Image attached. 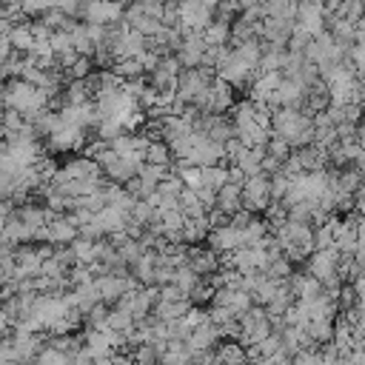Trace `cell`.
Here are the masks:
<instances>
[{
    "label": "cell",
    "instance_id": "14",
    "mask_svg": "<svg viewBox=\"0 0 365 365\" xmlns=\"http://www.w3.org/2000/svg\"><path fill=\"white\" fill-rule=\"evenodd\" d=\"M297 3L299 0H262V9H265V17H288V20H294L297 17Z\"/></svg>",
    "mask_w": 365,
    "mask_h": 365
},
{
    "label": "cell",
    "instance_id": "16",
    "mask_svg": "<svg viewBox=\"0 0 365 365\" xmlns=\"http://www.w3.org/2000/svg\"><path fill=\"white\" fill-rule=\"evenodd\" d=\"M140 3H165V0H140Z\"/></svg>",
    "mask_w": 365,
    "mask_h": 365
},
{
    "label": "cell",
    "instance_id": "4",
    "mask_svg": "<svg viewBox=\"0 0 365 365\" xmlns=\"http://www.w3.org/2000/svg\"><path fill=\"white\" fill-rule=\"evenodd\" d=\"M123 11H125V6L117 3V0H86L83 9H80V17H83L86 23L108 26V23L123 20Z\"/></svg>",
    "mask_w": 365,
    "mask_h": 365
},
{
    "label": "cell",
    "instance_id": "7",
    "mask_svg": "<svg viewBox=\"0 0 365 365\" xmlns=\"http://www.w3.org/2000/svg\"><path fill=\"white\" fill-rule=\"evenodd\" d=\"M185 262H188L200 277H211V274H217V268L222 265V257H220L214 248H197V245H191Z\"/></svg>",
    "mask_w": 365,
    "mask_h": 365
},
{
    "label": "cell",
    "instance_id": "15",
    "mask_svg": "<svg viewBox=\"0 0 365 365\" xmlns=\"http://www.w3.org/2000/svg\"><path fill=\"white\" fill-rule=\"evenodd\" d=\"M91 57H86V54H77L66 68H63V77L66 80H83V77H88L91 74Z\"/></svg>",
    "mask_w": 365,
    "mask_h": 365
},
{
    "label": "cell",
    "instance_id": "10",
    "mask_svg": "<svg viewBox=\"0 0 365 365\" xmlns=\"http://www.w3.org/2000/svg\"><path fill=\"white\" fill-rule=\"evenodd\" d=\"M248 359V348L242 342H217L214 345V362H245Z\"/></svg>",
    "mask_w": 365,
    "mask_h": 365
},
{
    "label": "cell",
    "instance_id": "17",
    "mask_svg": "<svg viewBox=\"0 0 365 365\" xmlns=\"http://www.w3.org/2000/svg\"><path fill=\"white\" fill-rule=\"evenodd\" d=\"M0 6H3V0H0Z\"/></svg>",
    "mask_w": 365,
    "mask_h": 365
},
{
    "label": "cell",
    "instance_id": "9",
    "mask_svg": "<svg viewBox=\"0 0 365 365\" xmlns=\"http://www.w3.org/2000/svg\"><path fill=\"white\" fill-rule=\"evenodd\" d=\"M6 37H9V43H11V48L17 54H26L31 48V43H34V29H31V23L17 20V23H11V29H9Z\"/></svg>",
    "mask_w": 365,
    "mask_h": 365
},
{
    "label": "cell",
    "instance_id": "12",
    "mask_svg": "<svg viewBox=\"0 0 365 365\" xmlns=\"http://www.w3.org/2000/svg\"><path fill=\"white\" fill-rule=\"evenodd\" d=\"M200 177L205 188H222L228 182V165L225 163H211V165H200Z\"/></svg>",
    "mask_w": 365,
    "mask_h": 365
},
{
    "label": "cell",
    "instance_id": "2",
    "mask_svg": "<svg viewBox=\"0 0 365 365\" xmlns=\"http://www.w3.org/2000/svg\"><path fill=\"white\" fill-rule=\"evenodd\" d=\"M46 145L57 154H66V151H80L86 145V128L80 125H71V123H57L48 134H46Z\"/></svg>",
    "mask_w": 365,
    "mask_h": 365
},
{
    "label": "cell",
    "instance_id": "13",
    "mask_svg": "<svg viewBox=\"0 0 365 365\" xmlns=\"http://www.w3.org/2000/svg\"><path fill=\"white\" fill-rule=\"evenodd\" d=\"M171 160H174V154H171V148H168V143H165V140H160V137H154V140L148 143V148H145V154H143V163H157V165H171Z\"/></svg>",
    "mask_w": 365,
    "mask_h": 365
},
{
    "label": "cell",
    "instance_id": "3",
    "mask_svg": "<svg viewBox=\"0 0 365 365\" xmlns=\"http://www.w3.org/2000/svg\"><path fill=\"white\" fill-rule=\"evenodd\" d=\"M271 202V180L265 171L259 174H251L245 182H242V208L245 211H265V205Z\"/></svg>",
    "mask_w": 365,
    "mask_h": 365
},
{
    "label": "cell",
    "instance_id": "1",
    "mask_svg": "<svg viewBox=\"0 0 365 365\" xmlns=\"http://www.w3.org/2000/svg\"><path fill=\"white\" fill-rule=\"evenodd\" d=\"M3 106L6 108H17L29 120L31 114H37L43 108H51V97L40 86H34V83H29L23 77H9L3 83Z\"/></svg>",
    "mask_w": 365,
    "mask_h": 365
},
{
    "label": "cell",
    "instance_id": "11",
    "mask_svg": "<svg viewBox=\"0 0 365 365\" xmlns=\"http://www.w3.org/2000/svg\"><path fill=\"white\" fill-rule=\"evenodd\" d=\"M202 40H205V46H228V40H231V23L214 17L202 29Z\"/></svg>",
    "mask_w": 365,
    "mask_h": 365
},
{
    "label": "cell",
    "instance_id": "5",
    "mask_svg": "<svg viewBox=\"0 0 365 365\" xmlns=\"http://www.w3.org/2000/svg\"><path fill=\"white\" fill-rule=\"evenodd\" d=\"M74 237H77V225H74L68 217L54 214V217L40 228L37 242H48V245H68Z\"/></svg>",
    "mask_w": 365,
    "mask_h": 365
},
{
    "label": "cell",
    "instance_id": "8",
    "mask_svg": "<svg viewBox=\"0 0 365 365\" xmlns=\"http://www.w3.org/2000/svg\"><path fill=\"white\" fill-rule=\"evenodd\" d=\"M214 208H220V211H225L228 217L237 211V208H242V185H237V182H225L222 188H217V200H214Z\"/></svg>",
    "mask_w": 365,
    "mask_h": 365
},
{
    "label": "cell",
    "instance_id": "6",
    "mask_svg": "<svg viewBox=\"0 0 365 365\" xmlns=\"http://www.w3.org/2000/svg\"><path fill=\"white\" fill-rule=\"evenodd\" d=\"M208 248H214L217 254H228L240 245V228L231 225V222H222V225H211L208 237H205Z\"/></svg>",
    "mask_w": 365,
    "mask_h": 365
},
{
    "label": "cell",
    "instance_id": "18",
    "mask_svg": "<svg viewBox=\"0 0 365 365\" xmlns=\"http://www.w3.org/2000/svg\"><path fill=\"white\" fill-rule=\"evenodd\" d=\"M362 6H365V0H362Z\"/></svg>",
    "mask_w": 365,
    "mask_h": 365
}]
</instances>
